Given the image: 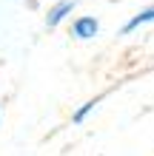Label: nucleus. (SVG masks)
<instances>
[{"label":"nucleus","mask_w":154,"mask_h":156,"mask_svg":"<svg viewBox=\"0 0 154 156\" xmlns=\"http://www.w3.org/2000/svg\"><path fill=\"white\" fill-rule=\"evenodd\" d=\"M71 9H74V0H63V3H57V6L51 9V14H49V20H46V23H49V26H57L63 17L71 12Z\"/></svg>","instance_id":"nucleus-2"},{"label":"nucleus","mask_w":154,"mask_h":156,"mask_svg":"<svg viewBox=\"0 0 154 156\" xmlns=\"http://www.w3.org/2000/svg\"><path fill=\"white\" fill-rule=\"evenodd\" d=\"M148 20H154V6L151 9H146V12H143V14H137V17H134V20L131 23H126V34H129V31H134V29H137V26H143V23H148Z\"/></svg>","instance_id":"nucleus-3"},{"label":"nucleus","mask_w":154,"mask_h":156,"mask_svg":"<svg viewBox=\"0 0 154 156\" xmlns=\"http://www.w3.org/2000/svg\"><path fill=\"white\" fill-rule=\"evenodd\" d=\"M94 34H97V20L94 17H80L74 23V37L88 40V37H94Z\"/></svg>","instance_id":"nucleus-1"},{"label":"nucleus","mask_w":154,"mask_h":156,"mask_svg":"<svg viewBox=\"0 0 154 156\" xmlns=\"http://www.w3.org/2000/svg\"><path fill=\"white\" fill-rule=\"evenodd\" d=\"M92 108H94V102H88V105H86V108H80V111H77V114H74V122H80V119H83V116H86V114H88V111H92Z\"/></svg>","instance_id":"nucleus-4"}]
</instances>
